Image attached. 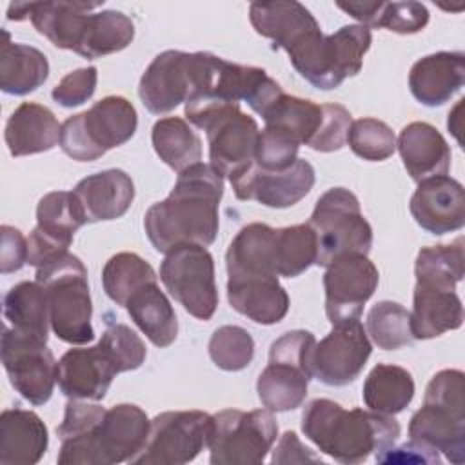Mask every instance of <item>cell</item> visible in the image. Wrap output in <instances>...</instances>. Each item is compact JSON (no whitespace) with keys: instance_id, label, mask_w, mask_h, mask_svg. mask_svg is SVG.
Listing matches in <instances>:
<instances>
[{"instance_id":"obj_17","label":"cell","mask_w":465,"mask_h":465,"mask_svg":"<svg viewBox=\"0 0 465 465\" xmlns=\"http://www.w3.org/2000/svg\"><path fill=\"white\" fill-rule=\"evenodd\" d=\"M87 223L84 209L73 191H53L36 205V227L27 238V263L40 267L67 252L74 232Z\"/></svg>"},{"instance_id":"obj_43","label":"cell","mask_w":465,"mask_h":465,"mask_svg":"<svg viewBox=\"0 0 465 465\" xmlns=\"http://www.w3.org/2000/svg\"><path fill=\"white\" fill-rule=\"evenodd\" d=\"M209 356L222 371H243L252 361L254 340L243 327L222 325L209 340Z\"/></svg>"},{"instance_id":"obj_32","label":"cell","mask_w":465,"mask_h":465,"mask_svg":"<svg viewBox=\"0 0 465 465\" xmlns=\"http://www.w3.org/2000/svg\"><path fill=\"white\" fill-rule=\"evenodd\" d=\"M125 309L136 327L156 347H169L178 336L176 312L158 282L138 289L125 303Z\"/></svg>"},{"instance_id":"obj_11","label":"cell","mask_w":465,"mask_h":465,"mask_svg":"<svg viewBox=\"0 0 465 465\" xmlns=\"http://www.w3.org/2000/svg\"><path fill=\"white\" fill-rule=\"evenodd\" d=\"M307 223L316 234L314 265L327 267L345 254H369L372 247V227L356 194L345 187L325 191Z\"/></svg>"},{"instance_id":"obj_3","label":"cell","mask_w":465,"mask_h":465,"mask_svg":"<svg viewBox=\"0 0 465 465\" xmlns=\"http://www.w3.org/2000/svg\"><path fill=\"white\" fill-rule=\"evenodd\" d=\"M316 262V236L309 223L274 229L249 223L238 231L225 252L229 278H296Z\"/></svg>"},{"instance_id":"obj_15","label":"cell","mask_w":465,"mask_h":465,"mask_svg":"<svg viewBox=\"0 0 465 465\" xmlns=\"http://www.w3.org/2000/svg\"><path fill=\"white\" fill-rule=\"evenodd\" d=\"M213 416L203 411H167L151 420L143 449L134 465H182L209 445Z\"/></svg>"},{"instance_id":"obj_46","label":"cell","mask_w":465,"mask_h":465,"mask_svg":"<svg viewBox=\"0 0 465 465\" xmlns=\"http://www.w3.org/2000/svg\"><path fill=\"white\" fill-rule=\"evenodd\" d=\"M300 145L289 136L263 127L258 136L254 162L267 171H283L298 160Z\"/></svg>"},{"instance_id":"obj_13","label":"cell","mask_w":465,"mask_h":465,"mask_svg":"<svg viewBox=\"0 0 465 465\" xmlns=\"http://www.w3.org/2000/svg\"><path fill=\"white\" fill-rule=\"evenodd\" d=\"M278 423L269 409H225L213 416L209 461L213 465L262 463L274 445Z\"/></svg>"},{"instance_id":"obj_7","label":"cell","mask_w":465,"mask_h":465,"mask_svg":"<svg viewBox=\"0 0 465 465\" xmlns=\"http://www.w3.org/2000/svg\"><path fill=\"white\" fill-rule=\"evenodd\" d=\"M35 280L45 289L51 331L58 340L84 345L94 338L87 269L74 254L62 252L36 267Z\"/></svg>"},{"instance_id":"obj_1","label":"cell","mask_w":465,"mask_h":465,"mask_svg":"<svg viewBox=\"0 0 465 465\" xmlns=\"http://www.w3.org/2000/svg\"><path fill=\"white\" fill-rule=\"evenodd\" d=\"M223 196V176L198 162L178 173L169 196L153 203L143 216V229L158 252L194 243L209 247L218 234V207Z\"/></svg>"},{"instance_id":"obj_33","label":"cell","mask_w":465,"mask_h":465,"mask_svg":"<svg viewBox=\"0 0 465 465\" xmlns=\"http://www.w3.org/2000/svg\"><path fill=\"white\" fill-rule=\"evenodd\" d=\"M5 42L0 49V87L7 94L24 96L36 91L49 76V62L45 54L25 44L9 40L4 31Z\"/></svg>"},{"instance_id":"obj_39","label":"cell","mask_w":465,"mask_h":465,"mask_svg":"<svg viewBox=\"0 0 465 465\" xmlns=\"http://www.w3.org/2000/svg\"><path fill=\"white\" fill-rule=\"evenodd\" d=\"M134 38V24L122 11L104 9L89 15L87 31L76 54L94 60L125 49Z\"/></svg>"},{"instance_id":"obj_47","label":"cell","mask_w":465,"mask_h":465,"mask_svg":"<svg viewBox=\"0 0 465 465\" xmlns=\"http://www.w3.org/2000/svg\"><path fill=\"white\" fill-rule=\"evenodd\" d=\"M351 124V113L343 105L323 104V122L309 147L320 153H332L341 149L347 143V133Z\"/></svg>"},{"instance_id":"obj_25","label":"cell","mask_w":465,"mask_h":465,"mask_svg":"<svg viewBox=\"0 0 465 465\" xmlns=\"http://www.w3.org/2000/svg\"><path fill=\"white\" fill-rule=\"evenodd\" d=\"M249 20L258 35L272 40L274 49H285L287 53L307 35L320 29L312 13L296 0L252 2Z\"/></svg>"},{"instance_id":"obj_41","label":"cell","mask_w":465,"mask_h":465,"mask_svg":"<svg viewBox=\"0 0 465 465\" xmlns=\"http://www.w3.org/2000/svg\"><path fill=\"white\" fill-rule=\"evenodd\" d=\"M463 260L461 238L449 245L421 247L414 263L416 282L456 289V283L463 280Z\"/></svg>"},{"instance_id":"obj_49","label":"cell","mask_w":465,"mask_h":465,"mask_svg":"<svg viewBox=\"0 0 465 465\" xmlns=\"http://www.w3.org/2000/svg\"><path fill=\"white\" fill-rule=\"evenodd\" d=\"M0 232H2V247H0L2 274L20 271L27 263V240L18 229L11 225H2Z\"/></svg>"},{"instance_id":"obj_29","label":"cell","mask_w":465,"mask_h":465,"mask_svg":"<svg viewBox=\"0 0 465 465\" xmlns=\"http://www.w3.org/2000/svg\"><path fill=\"white\" fill-rule=\"evenodd\" d=\"M49 445L47 427L42 418L25 409H5L0 414V463H38Z\"/></svg>"},{"instance_id":"obj_40","label":"cell","mask_w":465,"mask_h":465,"mask_svg":"<svg viewBox=\"0 0 465 465\" xmlns=\"http://www.w3.org/2000/svg\"><path fill=\"white\" fill-rule=\"evenodd\" d=\"M158 282L154 269L136 252H118L111 256L102 269V285L105 294L125 307L127 300L143 285Z\"/></svg>"},{"instance_id":"obj_30","label":"cell","mask_w":465,"mask_h":465,"mask_svg":"<svg viewBox=\"0 0 465 465\" xmlns=\"http://www.w3.org/2000/svg\"><path fill=\"white\" fill-rule=\"evenodd\" d=\"M231 307L260 325L282 322L289 311V294L278 278L245 276L227 280Z\"/></svg>"},{"instance_id":"obj_23","label":"cell","mask_w":465,"mask_h":465,"mask_svg":"<svg viewBox=\"0 0 465 465\" xmlns=\"http://www.w3.org/2000/svg\"><path fill=\"white\" fill-rule=\"evenodd\" d=\"M409 207L414 222L430 234H447L465 225V191L449 174L418 182Z\"/></svg>"},{"instance_id":"obj_4","label":"cell","mask_w":465,"mask_h":465,"mask_svg":"<svg viewBox=\"0 0 465 465\" xmlns=\"http://www.w3.org/2000/svg\"><path fill=\"white\" fill-rule=\"evenodd\" d=\"M185 118L203 129L209 143V163L227 180L254 162L260 136L258 124L238 102L196 96L185 102Z\"/></svg>"},{"instance_id":"obj_2","label":"cell","mask_w":465,"mask_h":465,"mask_svg":"<svg viewBox=\"0 0 465 465\" xmlns=\"http://www.w3.org/2000/svg\"><path fill=\"white\" fill-rule=\"evenodd\" d=\"M302 430L323 454L356 465L371 454L378 458L389 450L400 436V423L389 414L371 409L345 411L332 400L316 398L303 409Z\"/></svg>"},{"instance_id":"obj_6","label":"cell","mask_w":465,"mask_h":465,"mask_svg":"<svg viewBox=\"0 0 465 465\" xmlns=\"http://www.w3.org/2000/svg\"><path fill=\"white\" fill-rule=\"evenodd\" d=\"M151 420L133 403L105 409L102 420L89 430L62 440L56 461L60 465H113L131 461L145 445Z\"/></svg>"},{"instance_id":"obj_31","label":"cell","mask_w":465,"mask_h":465,"mask_svg":"<svg viewBox=\"0 0 465 465\" xmlns=\"http://www.w3.org/2000/svg\"><path fill=\"white\" fill-rule=\"evenodd\" d=\"M60 131L62 125L49 107L24 102L7 118L4 138L11 156H27L60 143Z\"/></svg>"},{"instance_id":"obj_45","label":"cell","mask_w":465,"mask_h":465,"mask_svg":"<svg viewBox=\"0 0 465 465\" xmlns=\"http://www.w3.org/2000/svg\"><path fill=\"white\" fill-rule=\"evenodd\" d=\"M100 341L107 347V351L114 358L120 372L134 371L145 361L147 349L142 338L124 323H111L104 331Z\"/></svg>"},{"instance_id":"obj_37","label":"cell","mask_w":465,"mask_h":465,"mask_svg":"<svg viewBox=\"0 0 465 465\" xmlns=\"http://www.w3.org/2000/svg\"><path fill=\"white\" fill-rule=\"evenodd\" d=\"M262 118L265 127L289 136L298 145H309L323 122V105L282 93Z\"/></svg>"},{"instance_id":"obj_20","label":"cell","mask_w":465,"mask_h":465,"mask_svg":"<svg viewBox=\"0 0 465 465\" xmlns=\"http://www.w3.org/2000/svg\"><path fill=\"white\" fill-rule=\"evenodd\" d=\"M314 180V167L307 160L298 158L283 171H267L252 162L232 176L229 183L238 200H254L265 207L285 209L305 198Z\"/></svg>"},{"instance_id":"obj_18","label":"cell","mask_w":465,"mask_h":465,"mask_svg":"<svg viewBox=\"0 0 465 465\" xmlns=\"http://www.w3.org/2000/svg\"><path fill=\"white\" fill-rule=\"evenodd\" d=\"M378 282L380 272L367 254H345L334 260L323 274L327 320L332 325L360 320Z\"/></svg>"},{"instance_id":"obj_8","label":"cell","mask_w":465,"mask_h":465,"mask_svg":"<svg viewBox=\"0 0 465 465\" xmlns=\"http://www.w3.org/2000/svg\"><path fill=\"white\" fill-rule=\"evenodd\" d=\"M372 42L371 29L360 24L340 27L332 35L322 29L305 36L287 54L296 73L312 87L336 89L345 78L356 76Z\"/></svg>"},{"instance_id":"obj_50","label":"cell","mask_w":465,"mask_h":465,"mask_svg":"<svg viewBox=\"0 0 465 465\" xmlns=\"http://www.w3.org/2000/svg\"><path fill=\"white\" fill-rule=\"evenodd\" d=\"M378 463H440V452L416 441L403 443L401 447H391L376 458Z\"/></svg>"},{"instance_id":"obj_22","label":"cell","mask_w":465,"mask_h":465,"mask_svg":"<svg viewBox=\"0 0 465 465\" xmlns=\"http://www.w3.org/2000/svg\"><path fill=\"white\" fill-rule=\"evenodd\" d=\"M116 374L120 369L102 341L69 349L56 363V383L71 400H104Z\"/></svg>"},{"instance_id":"obj_9","label":"cell","mask_w":465,"mask_h":465,"mask_svg":"<svg viewBox=\"0 0 465 465\" xmlns=\"http://www.w3.org/2000/svg\"><path fill=\"white\" fill-rule=\"evenodd\" d=\"M136 127L134 105L124 96H105L62 124L60 147L76 162H93L129 142Z\"/></svg>"},{"instance_id":"obj_42","label":"cell","mask_w":465,"mask_h":465,"mask_svg":"<svg viewBox=\"0 0 465 465\" xmlns=\"http://www.w3.org/2000/svg\"><path fill=\"white\" fill-rule=\"evenodd\" d=\"M367 336L383 351H398L412 343L411 312L398 302H378L367 314Z\"/></svg>"},{"instance_id":"obj_48","label":"cell","mask_w":465,"mask_h":465,"mask_svg":"<svg viewBox=\"0 0 465 465\" xmlns=\"http://www.w3.org/2000/svg\"><path fill=\"white\" fill-rule=\"evenodd\" d=\"M98 82V71L94 65L80 67L67 73L51 91V96L62 107H76L87 102L94 91Z\"/></svg>"},{"instance_id":"obj_51","label":"cell","mask_w":465,"mask_h":465,"mask_svg":"<svg viewBox=\"0 0 465 465\" xmlns=\"http://www.w3.org/2000/svg\"><path fill=\"white\" fill-rule=\"evenodd\" d=\"M271 461L272 463H322L320 456L312 454V450L307 449L292 430H287L280 438Z\"/></svg>"},{"instance_id":"obj_38","label":"cell","mask_w":465,"mask_h":465,"mask_svg":"<svg viewBox=\"0 0 465 465\" xmlns=\"http://www.w3.org/2000/svg\"><path fill=\"white\" fill-rule=\"evenodd\" d=\"M151 142L158 158L176 173L202 160V140L183 118L167 116L156 120Z\"/></svg>"},{"instance_id":"obj_16","label":"cell","mask_w":465,"mask_h":465,"mask_svg":"<svg viewBox=\"0 0 465 465\" xmlns=\"http://www.w3.org/2000/svg\"><path fill=\"white\" fill-rule=\"evenodd\" d=\"M2 363L13 389L31 405L51 400L56 383V363L47 341L4 327Z\"/></svg>"},{"instance_id":"obj_14","label":"cell","mask_w":465,"mask_h":465,"mask_svg":"<svg viewBox=\"0 0 465 465\" xmlns=\"http://www.w3.org/2000/svg\"><path fill=\"white\" fill-rule=\"evenodd\" d=\"M160 280L191 316L207 322L216 312L214 260L205 247L187 243L165 252L160 265Z\"/></svg>"},{"instance_id":"obj_27","label":"cell","mask_w":465,"mask_h":465,"mask_svg":"<svg viewBox=\"0 0 465 465\" xmlns=\"http://www.w3.org/2000/svg\"><path fill=\"white\" fill-rule=\"evenodd\" d=\"M396 147L403 167L414 182L447 174L450 147L443 134L427 122H411L400 131Z\"/></svg>"},{"instance_id":"obj_34","label":"cell","mask_w":465,"mask_h":465,"mask_svg":"<svg viewBox=\"0 0 465 465\" xmlns=\"http://www.w3.org/2000/svg\"><path fill=\"white\" fill-rule=\"evenodd\" d=\"M365 27H385L398 35H414L429 24V11L420 2H336Z\"/></svg>"},{"instance_id":"obj_35","label":"cell","mask_w":465,"mask_h":465,"mask_svg":"<svg viewBox=\"0 0 465 465\" xmlns=\"http://www.w3.org/2000/svg\"><path fill=\"white\" fill-rule=\"evenodd\" d=\"M361 398L371 411L394 416L414 398L412 374L400 365L378 363L363 381Z\"/></svg>"},{"instance_id":"obj_10","label":"cell","mask_w":465,"mask_h":465,"mask_svg":"<svg viewBox=\"0 0 465 465\" xmlns=\"http://www.w3.org/2000/svg\"><path fill=\"white\" fill-rule=\"evenodd\" d=\"M314 347V334L303 329L289 331L271 343L269 363L256 381V392L265 409L287 412L305 401Z\"/></svg>"},{"instance_id":"obj_36","label":"cell","mask_w":465,"mask_h":465,"mask_svg":"<svg viewBox=\"0 0 465 465\" xmlns=\"http://www.w3.org/2000/svg\"><path fill=\"white\" fill-rule=\"evenodd\" d=\"M4 316L18 332L47 341L49 338V303L45 289L35 282H20L4 296Z\"/></svg>"},{"instance_id":"obj_5","label":"cell","mask_w":465,"mask_h":465,"mask_svg":"<svg viewBox=\"0 0 465 465\" xmlns=\"http://www.w3.org/2000/svg\"><path fill=\"white\" fill-rule=\"evenodd\" d=\"M411 441L441 452L450 463L465 461V376L458 369L436 372L423 405L409 423Z\"/></svg>"},{"instance_id":"obj_24","label":"cell","mask_w":465,"mask_h":465,"mask_svg":"<svg viewBox=\"0 0 465 465\" xmlns=\"http://www.w3.org/2000/svg\"><path fill=\"white\" fill-rule=\"evenodd\" d=\"M465 82V54L461 51H438L416 60L409 71L412 96L427 107L449 102Z\"/></svg>"},{"instance_id":"obj_21","label":"cell","mask_w":465,"mask_h":465,"mask_svg":"<svg viewBox=\"0 0 465 465\" xmlns=\"http://www.w3.org/2000/svg\"><path fill=\"white\" fill-rule=\"evenodd\" d=\"M102 2H16L7 7V20H31L35 29L54 47L76 53L87 31L91 11Z\"/></svg>"},{"instance_id":"obj_28","label":"cell","mask_w":465,"mask_h":465,"mask_svg":"<svg viewBox=\"0 0 465 465\" xmlns=\"http://www.w3.org/2000/svg\"><path fill=\"white\" fill-rule=\"evenodd\" d=\"M411 331L414 340H430L463 323V305L456 289L420 283L414 285Z\"/></svg>"},{"instance_id":"obj_12","label":"cell","mask_w":465,"mask_h":465,"mask_svg":"<svg viewBox=\"0 0 465 465\" xmlns=\"http://www.w3.org/2000/svg\"><path fill=\"white\" fill-rule=\"evenodd\" d=\"M213 53L167 49L153 58L138 84V96L153 114H163L198 94L209 78Z\"/></svg>"},{"instance_id":"obj_26","label":"cell","mask_w":465,"mask_h":465,"mask_svg":"<svg viewBox=\"0 0 465 465\" xmlns=\"http://www.w3.org/2000/svg\"><path fill=\"white\" fill-rule=\"evenodd\" d=\"M87 223L109 222L122 218L133 200L134 183L131 176L122 169H105L82 178L74 189Z\"/></svg>"},{"instance_id":"obj_44","label":"cell","mask_w":465,"mask_h":465,"mask_svg":"<svg viewBox=\"0 0 465 465\" xmlns=\"http://www.w3.org/2000/svg\"><path fill=\"white\" fill-rule=\"evenodd\" d=\"M351 151L369 162H383L396 151V136L392 129L378 118L354 120L347 133Z\"/></svg>"},{"instance_id":"obj_19","label":"cell","mask_w":465,"mask_h":465,"mask_svg":"<svg viewBox=\"0 0 465 465\" xmlns=\"http://www.w3.org/2000/svg\"><path fill=\"white\" fill-rule=\"evenodd\" d=\"M371 352L372 345L360 320L332 325V331L316 341L312 378L329 387L349 385L360 376Z\"/></svg>"}]
</instances>
